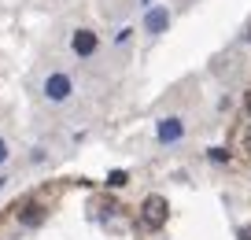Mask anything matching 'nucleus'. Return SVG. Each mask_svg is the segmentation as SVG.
I'll list each match as a JSON object with an SVG mask.
<instances>
[{
	"instance_id": "nucleus-1",
	"label": "nucleus",
	"mask_w": 251,
	"mask_h": 240,
	"mask_svg": "<svg viewBox=\"0 0 251 240\" xmlns=\"http://www.w3.org/2000/svg\"><path fill=\"white\" fill-rule=\"evenodd\" d=\"M141 218H144V225H148V229H163L166 218H170V203H166V196H159V192L144 196V203H141Z\"/></svg>"
},
{
	"instance_id": "nucleus-2",
	"label": "nucleus",
	"mask_w": 251,
	"mask_h": 240,
	"mask_svg": "<svg viewBox=\"0 0 251 240\" xmlns=\"http://www.w3.org/2000/svg\"><path fill=\"white\" fill-rule=\"evenodd\" d=\"M71 89H74V81L63 74V70H55V74L45 78V96H48L52 104H63L67 96H71Z\"/></svg>"
},
{
	"instance_id": "nucleus-3",
	"label": "nucleus",
	"mask_w": 251,
	"mask_h": 240,
	"mask_svg": "<svg viewBox=\"0 0 251 240\" xmlns=\"http://www.w3.org/2000/svg\"><path fill=\"white\" fill-rule=\"evenodd\" d=\"M71 48H74V55H81V59H89V55L100 48V41H96V33L93 30H74V37H71Z\"/></svg>"
},
{
	"instance_id": "nucleus-4",
	"label": "nucleus",
	"mask_w": 251,
	"mask_h": 240,
	"mask_svg": "<svg viewBox=\"0 0 251 240\" xmlns=\"http://www.w3.org/2000/svg\"><path fill=\"white\" fill-rule=\"evenodd\" d=\"M181 133H185V126H181V118H163L155 130V137L163 140V144H174V140H181Z\"/></svg>"
},
{
	"instance_id": "nucleus-5",
	"label": "nucleus",
	"mask_w": 251,
	"mask_h": 240,
	"mask_svg": "<svg viewBox=\"0 0 251 240\" xmlns=\"http://www.w3.org/2000/svg\"><path fill=\"white\" fill-rule=\"evenodd\" d=\"M144 26H148V33H163L166 26H170V11L166 8H151L148 15H144Z\"/></svg>"
},
{
	"instance_id": "nucleus-6",
	"label": "nucleus",
	"mask_w": 251,
	"mask_h": 240,
	"mask_svg": "<svg viewBox=\"0 0 251 240\" xmlns=\"http://www.w3.org/2000/svg\"><path fill=\"white\" fill-rule=\"evenodd\" d=\"M126 181H129V174H126V170H111V174H107V185H111V188H122Z\"/></svg>"
},
{
	"instance_id": "nucleus-7",
	"label": "nucleus",
	"mask_w": 251,
	"mask_h": 240,
	"mask_svg": "<svg viewBox=\"0 0 251 240\" xmlns=\"http://www.w3.org/2000/svg\"><path fill=\"white\" fill-rule=\"evenodd\" d=\"M41 218H45V207H26V214H23V222L26 225H37Z\"/></svg>"
},
{
	"instance_id": "nucleus-8",
	"label": "nucleus",
	"mask_w": 251,
	"mask_h": 240,
	"mask_svg": "<svg viewBox=\"0 0 251 240\" xmlns=\"http://www.w3.org/2000/svg\"><path fill=\"white\" fill-rule=\"evenodd\" d=\"M211 159H214V163H229V152H226V148H211Z\"/></svg>"
},
{
	"instance_id": "nucleus-9",
	"label": "nucleus",
	"mask_w": 251,
	"mask_h": 240,
	"mask_svg": "<svg viewBox=\"0 0 251 240\" xmlns=\"http://www.w3.org/2000/svg\"><path fill=\"white\" fill-rule=\"evenodd\" d=\"M244 152L251 155V126H248V130H244Z\"/></svg>"
},
{
	"instance_id": "nucleus-10",
	"label": "nucleus",
	"mask_w": 251,
	"mask_h": 240,
	"mask_svg": "<svg viewBox=\"0 0 251 240\" xmlns=\"http://www.w3.org/2000/svg\"><path fill=\"white\" fill-rule=\"evenodd\" d=\"M236 240H251V225H244V229L236 233Z\"/></svg>"
},
{
	"instance_id": "nucleus-11",
	"label": "nucleus",
	"mask_w": 251,
	"mask_h": 240,
	"mask_svg": "<svg viewBox=\"0 0 251 240\" xmlns=\"http://www.w3.org/2000/svg\"><path fill=\"white\" fill-rule=\"evenodd\" d=\"M4 159H8V144H4V140H0V163H4Z\"/></svg>"
},
{
	"instance_id": "nucleus-12",
	"label": "nucleus",
	"mask_w": 251,
	"mask_h": 240,
	"mask_svg": "<svg viewBox=\"0 0 251 240\" xmlns=\"http://www.w3.org/2000/svg\"><path fill=\"white\" fill-rule=\"evenodd\" d=\"M244 107H248V115H251V89H248V96H244Z\"/></svg>"
},
{
	"instance_id": "nucleus-13",
	"label": "nucleus",
	"mask_w": 251,
	"mask_h": 240,
	"mask_svg": "<svg viewBox=\"0 0 251 240\" xmlns=\"http://www.w3.org/2000/svg\"><path fill=\"white\" fill-rule=\"evenodd\" d=\"M244 41H248V45H251V30H248V37H244Z\"/></svg>"
},
{
	"instance_id": "nucleus-14",
	"label": "nucleus",
	"mask_w": 251,
	"mask_h": 240,
	"mask_svg": "<svg viewBox=\"0 0 251 240\" xmlns=\"http://www.w3.org/2000/svg\"><path fill=\"white\" fill-rule=\"evenodd\" d=\"M0 188H4V178H0Z\"/></svg>"
}]
</instances>
